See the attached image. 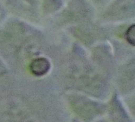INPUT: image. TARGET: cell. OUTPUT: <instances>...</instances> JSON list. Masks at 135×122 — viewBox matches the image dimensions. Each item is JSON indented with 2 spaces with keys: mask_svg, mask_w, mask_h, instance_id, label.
I'll use <instances>...</instances> for the list:
<instances>
[{
  "mask_svg": "<svg viewBox=\"0 0 135 122\" xmlns=\"http://www.w3.org/2000/svg\"><path fill=\"white\" fill-rule=\"evenodd\" d=\"M50 63L45 58L40 57L35 59L31 63L30 68L31 72L36 76H42L48 72Z\"/></svg>",
  "mask_w": 135,
  "mask_h": 122,
  "instance_id": "obj_1",
  "label": "cell"
},
{
  "mask_svg": "<svg viewBox=\"0 0 135 122\" xmlns=\"http://www.w3.org/2000/svg\"><path fill=\"white\" fill-rule=\"evenodd\" d=\"M126 38L130 44L134 45L135 41V27L134 24L130 26L127 30L126 32Z\"/></svg>",
  "mask_w": 135,
  "mask_h": 122,
  "instance_id": "obj_2",
  "label": "cell"
},
{
  "mask_svg": "<svg viewBox=\"0 0 135 122\" xmlns=\"http://www.w3.org/2000/svg\"><path fill=\"white\" fill-rule=\"evenodd\" d=\"M45 3L47 5H50L54 6H59V4L60 3V0H44Z\"/></svg>",
  "mask_w": 135,
  "mask_h": 122,
  "instance_id": "obj_3",
  "label": "cell"
}]
</instances>
